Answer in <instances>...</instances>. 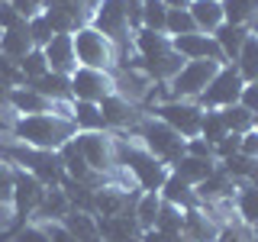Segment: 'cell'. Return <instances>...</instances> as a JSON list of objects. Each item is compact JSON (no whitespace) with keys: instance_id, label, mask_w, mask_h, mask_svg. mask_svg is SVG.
Returning <instances> with one entry per match:
<instances>
[{"instance_id":"1","label":"cell","mask_w":258,"mask_h":242,"mask_svg":"<svg viewBox=\"0 0 258 242\" xmlns=\"http://www.w3.org/2000/svg\"><path fill=\"white\" fill-rule=\"evenodd\" d=\"M4 129L10 133L13 142L32 145V149H48V152H58L61 145L78 133V126L71 123V116H61V113H32V116H13Z\"/></svg>"},{"instance_id":"2","label":"cell","mask_w":258,"mask_h":242,"mask_svg":"<svg viewBox=\"0 0 258 242\" xmlns=\"http://www.w3.org/2000/svg\"><path fill=\"white\" fill-rule=\"evenodd\" d=\"M113 139H116V165L126 171V177L133 181V188L158 191L171 168H168L165 161H158L152 152H145L139 142H129L126 136H113Z\"/></svg>"},{"instance_id":"3","label":"cell","mask_w":258,"mask_h":242,"mask_svg":"<svg viewBox=\"0 0 258 242\" xmlns=\"http://www.w3.org/2000/svg\"><path fill=\"white\" fill-rule=\"evenodd\" d=\"M129 136H136L142 149H145V152H152V155H155L158 161H165L168 168H171L174 161L184 155V142H187L181 133H174V129L168 126V123H161V119L149 116V113H142L139 123H133Z\"/></svg>"},{"instance_id":"4","label":"cell","mask_w":258,"mask_h":242,"mask_svg":"<svg viewBox=\"0 0 258 242\" xmlns=\"http://www.w3.org/2000/svg\"><path fill=\"white\" fill-rule=\"evenodd\" d=\"M16 168V165H13ZM48 188L39 177H32L29 171H23V168H16L13 171V216H10V223L0 229V242H13V236L23 229V226H29L32 223V213H36V207H39V200H42V194Z\"/></svg>"},{"instance_id":"5","label":"cell","mask_w":258,"mask_h":242,"mask_svg":"<svg viewBox=\"0 0 258 242\" xmlns=\"http://www.w3.org/2000/svg\"><path fill=\"white\" fill-rule=\"evenodd\" d=\"M97 32L110 39L119 52V65L129 62V52H133V26H129V10H126V0H97L91 23Z\"/></svg>"},{"instance_id":"6","label":"cell","mask_w":258,"mask_h":242,"mask_svg":"<svg viewBox=\"0 0 258 242\" xmlns=\"http://www.w3.org/2000/svg\"><path fill=\"white\" fill-rule=\"evenodd\" d=\"M220 71V65L216 62H184L181 71L168 81V84H161V91H165V100H197L200 94L207 91V84L213 81V75Z\"/></svg>"},{"instance_id":"7","label":"cell","mask_w":258,"mask_h":242,"mask_svg":"<svg viewBox=\"0 0 258 242\" xmlns=\"http://www.w3.org/2000/svg\"><path fill=\"white\" fill-rule=\"evenodd\" d=\"M75 55L78 65L84 68H100V71H116L119 68V52L103 32H97L94 26H81L75 36Z\"/></svg>"},{"instance_id":"8","label":"cell","mask_w":258,"mask_h":242,"mask_svg":"<svg viewBox=\"0 0 258 242\" xmlns=\"http://www.w3.org/2000/svg\"><path fill=\"white\" fill-rule=\"evenodd\" d=\"M142 110L149 113V116L161 119V123H168L174 133H181L184 139L200 136V119H204V110H200L194 100H152V103H145Z\"/></svg>"},{"instance_id":"9","label":"cell","mask_w":258,"mask_h":242,"mask_svg":"<svg viewBox=\"0 0 258 242\" xmlns=\"http://www.w3.org/2000/svg\"><path fill=\"white\" fill-rule=\"evenodd\" d=\"M242 87H245V81H242L239 68L232 62H226V65H220V71H216L213 81L207 84V91L194 103H197L200 110H223V107H229V103H239Z\"/></svg>"},{"instance_id":"10","label":"cell","mask_w":258,"mask_h":242,"mask_svg":"<svg viewBox=\"0 0 258 242\" xmlns=\"http://www.w3.org/2000/svg\"><path fill=\"white\" fill-rule=\"evenodd\" d=\"M116 91H119V84H116V75H113V71H100V68H84V65H78L75 75H71V97H75V100L100 103L103 97H110Z\"/></svg>"},{"instance_id":"11","label":"cell","mask_w":258,"mask_h":242,"mask_svg":"<svg viewBox=\"0 0 258 242\" xmlns=\"http://www.w3.org/2000/svg\"><path fill=\"white\" fill-rule=\"evenodd\" d=\"M139 194H142L139 188H129V184H119V181L100 184V188H94L91 213L94 216H119V213H126V210H133Z\"/></svg>"},{"instance_id":"12","label":"cell","mask_w":258,"mask_h":242,"mask_svg":"<svg viewBox=\"0 0 258 242\" xmlns=\"http://www.w3.org/2000/svg\"><path fill=\"white\" fill-rule=\"evenodd\" d=\"M100 113H103V126H107V133L113 136H119L123 129H133V123H139V116H142V107L139 103H133L126 94H110V97H103L100 100Z\"/></svg>"},{"instance_id":"13","label":"cell","mask_w":258,"mask_h":242,"mask_svg":"<svg viewBox=\"0 0 258 242\" xmlns=\"http://www.w3.org/2000/svg\"><path fill=\"white\" fill-rule=\"evenodd\" d=\"M7 107H10L16 116H32V113H61V116H68V107L71 103H55L48 100V97H42L39 91H32V87H10L7 91Z\"/></svg>"},{"instance_id":"14","label":"cell","mask_w":258,"mask_h":242,"mask_svg":"<svg viewBox=\"0 0 258 242\" xmlns=\"http://www.w3.org/2000/svg\"><path fill=\"white\" fill-rule=\"evenodd\" d=\"M171 48H174L177 55H181L184 62H200V58H207V62L226 65L223 52H220V45H216V39H213V36H207V32H190V36H177V39H171Z\"/></svg>"},{"instance_id":"15","label":"cell","mask_w":258,"mask_h":242,"mask_svg":"<svg viewBox=\"0 0 258 242\" xmlns=\"http://www.w3.org/2000/svg\"><path fill=\"white\" fill-rule=\"evenodd\" d=\"M97 232L100 242H142V226L136 223L133 210L119 216H97Z\"/></svg>"},{"instance_id":"16","label":"cell","mask_w":258,"mask_h":242,"mask_svg":"<svg viewBox=\"0 0 258 242\" xmlns=\"http://www.w3.org/2000/svg\"><path fill=\"white\" fill-rule=\"evenodd\" d=\"M45 62H48V71H55V75H64L71 78L78 68V55H75V39L71 36H52V42L42 48Z\"/></svg>"},{"instance_id":"17","label":"cell","mask_w":258,"mask_h":242,"mask_svg":"<svg viewBox=\"0 0 258 242\" xmlns=\"http://www.w3.org/2000/svg\"><path fill=\"white\" fill-rule=\"evenodd\" d=\"M223 223L210 220L207 207H197V210H184V239L187 242H216Z\"/></svg>"},{"instance_id":"18","label":"cell","mask_w":258,"mask_h":242,"mask_svg":"<svg viewBox=\"0 0 258 242\" xmlns=\"http://www.w3.org/2000/svg\"><path fill=\"white\" fill-rule=\"evenodd\" d=\"M236 188H239V184L232 181L223 168H216V171L210 174L207 181H200L194 191H197V197H200V204H204V207H213V204H223V200H232Z\"/></svg>"},{"instance_id":"19","label":"cell","mask_w":258,"mask_h":242,"mask_svg":"<svg viewBox=\"0 0 258 242\" xmlns=\"http://www.w3.org/2000/svg\"><path fill=\"white\" fill-rule=\"evenodd\" d=\"M158 197L165 200V204H174L177 210H197V207H204V204H200V197H197V191H194L187 181H181L174 171H168V177L161 181Z\"/></svg>"},{"instance_id":"20","label":"cell","mask_w":258,"mask_h":242,"mask_svg":"<svg viewBox=\"0 0 258 242\" xmlns=\"http://www.w3.org/2000/svg\"><path fill=\"white\" fill-rule=\"evenodd\" d=\"M68 210H71L68 194H64L61 188H48L42 194V200H39L36 213H32V223H58Z\"/></svg>"},{"instance_id":"21","label":"cell","mask_w":258,"mask_h":242,"mask_svg":"<svg viewBox=\"0 0 258 242\" xmlns=\"http://www.w3.org/2000/svg\"><path fill=\"white\" fill-rule=\"evenodd\" d=\"M58 223H61L78 242H100V232H97V216H94V213H87V210L71 207Z\"/></svg>"},{"instance_id":"22","label":"cell","mask_w":258,"mask_h":242,"mask_svg":"<svg viewBox=\"0 0 258 242\" xmlns=\"http://www.w3.org/2000/svg\"><path fill=\"white\" fill-rule=\"evenodd\" d=\"M68 116H71V123L78 126V133H107V126H103V113H100V103L71 100Z\"/></svg>"},{"instance_id":"23","label":"cell","mask_w":258,"mask_h":242,"mask_svg":"<svg viewBox=\"0 0 258 242\" xmlns=\"http://www.w3.org/2000/svg\"><path fill=\"white\" fill-rule=\"evenodd\" d=\"M187 13L194 16V23H197V32L213 36V32L223 26V7H220V0H190Z\"/></svg>"},{"instance_id":"24","label":"cell","mask_w":258,"mask_h":242,"mask_svg":"<svg viewBox=\"0 0 258 242\" xmlns=\"http://www.w3.org/2000/svg\"><path fill=\"white\" fill-rule=\"evenodd\" d=\"M220 168V161H207V158H194V155H181L171 165V171L181 177V181H187L190 188H197L200 181H207L210 174Z\"/></svg>"},{"instance_id":"25","label":"cell","mask_w":258,"mask_h":242,"mask_svg":"<svg viewBox=\"0 0 258 242\" xmlns=\"http://www.w3.org/2000/svg\"><path fill=\"white\" fill-rule=\"evenodd\" d=\"M23 87H32V91H39L42 97H48V100H55V103H71L75 100V97H71V78L55 75V71L29 81V84H23Z\"/></svg>"},{"instance_id":"26","label":"cell","mask_w":258,"mask_h":242,"mask_svg":"<svg viewBox=\"0 0 258 242\" xmlns=\"http://www.w3.org/2000/svg\"><path fill=\"white\" fill-rule=\"evenodd\" d=\"M248 36H252L248 26H232V23H223V26L213 32V39H216V45H220V52H223L226 62L239 58V52H242V45H245Z\"/></svg>"},{"instance_id":"27","label":"cell","mask_w":258,"mask_h":242,"mask_svg":"<svg viewBox=\"0 0 258 242\" xmlns=\"http://www.w3.org/2000/svg\"><path fill=\"white\" fill-rule=\"evenodd\" d=\"M32 52V39H29V23L20 29H7L0 32V55H7V58L20 62L26 58V55Z\"/></svg>"},{"instance_id":"28","label":"cell","mask_w":258,"mask_h":242,"mask_svg":"<svg viewBox=\"0 0 258 242\" xmlns=\"http://www.w3.org/2000/svg\"><path fill=\"white\" fill-rule=\"evenodd\" d=\"M232 204H236V213L242 216L245 226L258 223V184H239L236 194H232Z\"/></svg>"},{"instance_id":"29","label":"cell","mask_w":258,"mask_h":242,"mask_svg":"<svg viewBox=\"0 0 258 242\" xmlns=\"http://www.w3.org/2000/svg\"><path fill=\"white\" fill-rule=\"evenodd\" d=\"M223 7V23L232 26H252V20L258 16V0H220Z\"/></svg>"},{"instance_id":"30","label":"cell","mask_w":258,"mask_h":242,"mask_svg":"<svg viewBox=\"0 0 258 242\" xmlns=\"http://www.w3.org/2000/svg\"><path fill=\"white\" fill-rule=\"evenodd\" d=\"M158 207H161V197H158V191H142L139 197H136V204H133V216H136V223L142 226V232L155 226Z\"/></svg>"},{"instance_id":"31","label":"cell","mask_w":258,"mask_h":242,"mask_svg":"<svg viewBox=\"0 0 258 242\" xmlns=\"http://www.w3.org/2000/svg\"><path fill=\"white\" fill-rule=\"evenodd\" d=\"M232 65L239 68V75H242V81H245V84L258 81V36H248V39H245L239 58L232 62Z\"/></svg>"},{"instance_id":"32","label":"cell","mask_w":258,"mask_h":242,"mask_svg":"<svg viewBox=\"0 0 258 242\" xmlns=\"http://www.w3.org/2000/svg\"><path fill=\"white\" fill-rule=\"evenodd\" d=\"M223 123L229 133H236V136H245L248 129L255 126V113L252 110H245L242 103H229V107H223Z\"/></svg>"},{"instance_id":"33","label":"cell","mask_w":258,"mask_h":242,"mask_svg":"<svg viewBox=\"0 0 258 242\" xmlns=\"http://www.w3.org/2000/svg\"><path fill=\"white\" fill-rule=\"evenodd\" d=\"M168 10L161 0H142V13H139V26L142 29H152V32H165V23H168Z\"/></svg>"},{"instance_id":"34","label":"cell","mask_w":258,"mask_h":242,"mask_svg":"<svg viewBox=\"0 0 258 242\" xmlns=\"http://www.w3.org/2000/svg\"><path fill=\"white\" fill-rule=\"evenodd\" d=\"M152 229H161V232H174V236H184V210H177L174 204H165V200H161L158 216H155V226H152Z\"/></svg>"},{"instance_id":"35","label":"cell","mask_w":258,"mask_h":242,"mask_svg":"<svg viewBox=\"0 0 258 242\" xmlns=\"http://www.w3.org/2000/svg\"><path fill=\"white\" fill-rule=\"evenodd\" d=\"M229 136V129L223 123V113L220 110H204V119H200V139H207L210 145H216L220 139Z\"/></svg>"},{"instance_id":"36","label":"cell","mask_w":258,"mask_h":242,"mask_svg":"<svg viewBox=\"0 0 258 242\" xmlns=\"http://www.w3.org/2000/svg\"><path fill=\"white\" fill-rule=\"evenodd\" d=\"M190 32H197V23H194V16L187 13V7H177V10H168V23H165V36H190Z\"/></svg>"},{"instance_id":"37","label":"cell","mask_w":258,"mask_h":242,"mask_svg":"<svg viewBox=\"0 0 258 242\" xmlns=\"http://www.w3.org/2000/svg\"><path fill=\"white\" fill-rule=\"evenodd\" d=\"M20 71H23V84H29V81L48 75V62H45L42 48H32L26 58H20Z\"/></svg>"},{"instance_id":"38","label":"cell","mask_w":258,"mask_h":242,"mask_svg":"<svg viewBox=\"0 0 258 242\" xmlns=\"http://www.w3.org/2000/svg\"><path fill=\"white\" fill-rule=\"evenodd\" d=\"M52 36H55V32H52V26H48V20H45L42 13L29 20V39H32V48H45L48 42H52Z\"/></svg>"},{"instance_id":"39","label":"cell","mask_w":258,"mask_h":242,"mask_svg":"<svg viewBox=\"0 0 258 242\" xmlns=\"http://www.w3.org/2000/svg\"><path fill=\"white\" fill-rule=\"evenodd\" d=\"M13 171H16V168L10 165V161L0 158V204H4V207L13 204Z\"/></svg>"},{"instance_id":"40","label":"cell","mask_w":258,"mask_h":242,"mask_svg":"<svg viewBox=\"0 0 258 242\" xmlns=\"http://www.w3.org/2000/svg\"><path fill=\"white\" fill-rule=\"evenodd\" d=\"M184 155H194V158H207V161H216L213 155V145L207 139H200V136H194V139L184 142Z\"/></svg>"},{"instance_id":"41","label":"cell","mask_w":258,"mask_h":242,"mask_svg":"<svg viewBox=\"0 0 258 242\" xmlns=\"http://www.w3.org/2000/svg\"><path fill=\"white\" fill-rule=\"evenodd\" d=\"M7 4H10L23 20H32V16H39L45 10V0H7Z\"/></svg>"},{"instance_id":"42","label":"cell","mask_w":258,"mask_h":242,"mask_svg":"<svg viewBox=\"0 0 258 242\" xmlns=\"http://www.w3.org/2000/svg\"><path fill=\"white\" fill-rule=\"evenodd\" d=\"M29 20H23L20 13L13 10L10 4H0V32H7V29H20V26H26Z\"/></svg>"},{"instance_id":"43","label":"cell","mask_w":258,"mask_h":242,"mask_svg":"<svg viewBox=\"0 0 258 242\" xmlns=\"http://www.w3.org/2000/svg\"><path fill=\"white\" fill-rule=\"evenodd\" d=\"M13 242H48V236H45V229L39 223H29L13 236Z\"/></svg>"},{"instance_id":"44","label":"cell","mask_w":258,"mask_h":242,"mask_svg":"<svg viewBox=\"0 0 258 242\" xmlns=\"http://www.w3.org/2000/svg\"><path fill=\"white\" fill-rule=\"evenodd\" d=\"M45 229V236H48V242H78L75 236H71L68 229H64L61 223H39Z\"/></svg>"},{"instance_id":"45","label":"cell","mask_w":258,"mask_h":242,"mask_svg":"<svg viewBox=\"0 0 258 242\" xmlns=\"http://www.w3.org/2000/svg\"><path fill=\"white\" fill-rule=\"evenodd\" d=\"M239 103H242L245 110L258 113V81H252V84H245V87H242V94H239Z\"/></svg>"},{"instance_id":"46","label":"cell","mask_w":258,"mask_h":242,"mask_svg":"<svg viewBox=\"0 0 258 242\" xmlns=\"http://www.w3.org/2000/svg\"><path fill=\"white\" fill-rule=\"evenodd\" d=\"M239 152L248 155V158H258V129H248V133L239 139Z\"/></svg>"},{"instance_id":"47","label":"cell","mask_w":258,"mask_h":242,"mask_svg":"<svg viewBox=\"0 0 258 242\" xmlns=\"http://www.w3.org/2000/svg\"><path fill=\"white\" fill-rule=\"evenodd\" d=\"M142 242H187L184 236H174V232H161V229H145Z\"/></svg>"},{"instance_id":"48","label":"cell","mask_w":258,"mask_h":242,"mask_svg":"<svg viewBox=\"0 0 258 242\" xmlns=\"http://www.w3.org/2000/svg\"><path fill=\"white\" fill-rule=\"evenodd\" d=\"M216 242H245V239H242L239 232L232 229V226H223V229H220V236H216Z\"/></svg>"},{"instance_id":"49","label":"cell","mask_w":258,"mask_h":242,"mask_svg":"<svg viewBox=\"0 0 258 242\" xmlns=\"http://www.w3.org/2000/svg\"><path fill=\"white\" fill-rule=\"evenodd\" d=\"M161 4H165V7H171V10H177V7H181V10H184V7H187L190 0H161Z\"/></svg>"},{"instance_id":"50","label":"cell","mask_w":258,"mask_h":242,"mask_svg":"<svg viewBox=\"0 0 258 242\" xmlns=\"http://www.w3.org/2000/svg\"><path fill=\"white\" fill-rule=\"evenodd\" d=\"M248 32H252V36H258V16L252 20V26H248Z\"/></svg>"},{"instance_id":"51","label":"cell","mask_w":258,"mask_h":242,"mask_svg":"<svg viewBox=\"0 0 258 242\" xmlns=\"http://www.w3.org/2000/svg\"><path fill=\"white\" fill-rule=\"evenodd\" d=\"M84 4H87V7H91V13H94V7H97V0H84Z\"/></svg>"},{"instance_id":"52","label":"cell","mask_w":258,"mask_h":242,"mask_svg":"<svg viewBox=\"0 0 258 242\" xmlns=\"http://www.w3.org/2000/svg\"><path fill=\"white\" fill-rule=\"evenodd\" d=\"M252 129H258V113H255V126H252Z\"/></svg>"},{"instance_id":"53","label":"cell","mask_w":258,"mask_h":242,"mask_svg":"<svg viewBox=\"0 0 258 242\" xmlns=\"http://www.w3.org/2000/svg\"><path fill=\"white\" fill-rule=\"evenodd\" d=\"M0 4H7V0H0Z\"/></svg>"},{"instance_id":"54","label":"cell","mask_w":258,"mask_h":242,"mask_svg":"<svg viewBox=\"0 0 258 242\" xmlns=\"http://www.w3.org/2000/svg\"><path fill=\"white\" fill-rule=\"evenodd\" d=\"M252 242H258V239H252Z\"/></svg>"}]
</instances>
